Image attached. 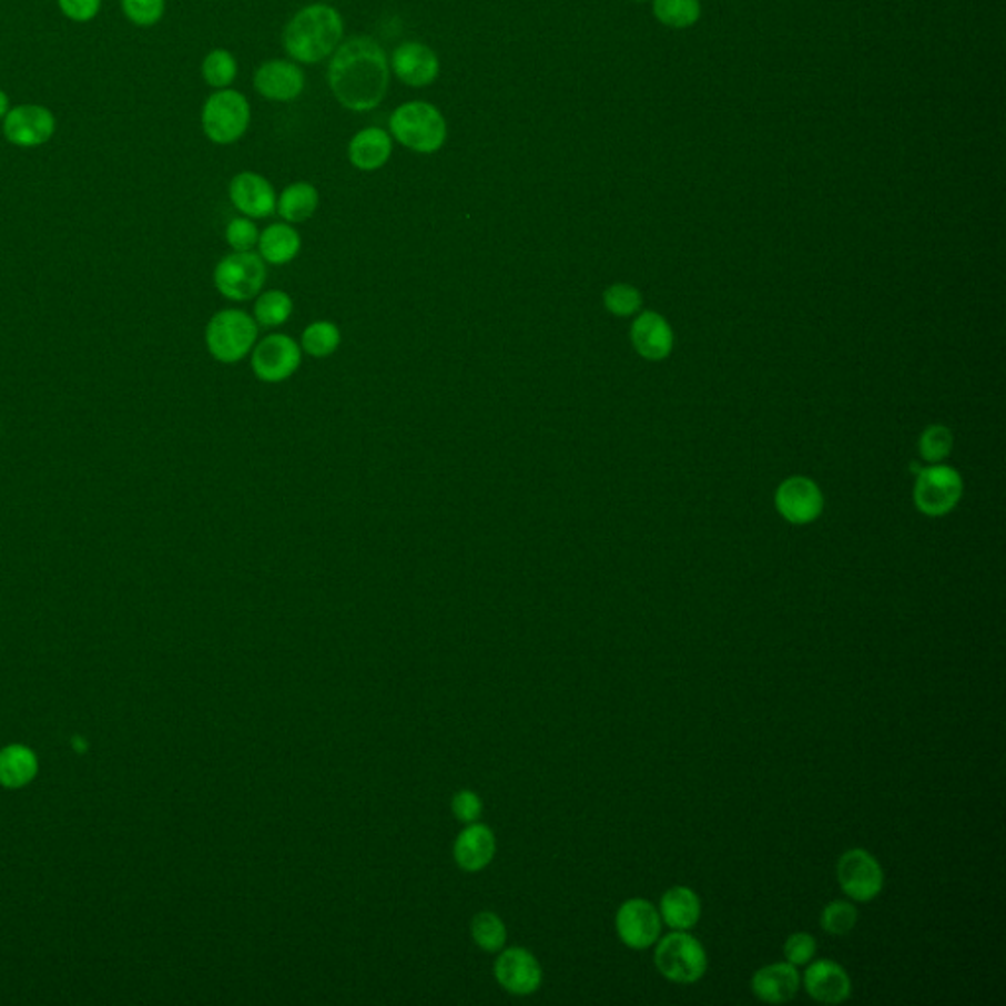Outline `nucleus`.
Wrapping results in <instances>:
<instances>
[{"label":"nucleus","instance_id":"f257e3e1","mask_svg":"<svg viewBox=\"0 0 1006 1006\" xmlns=\"http://www.w3.org/2000/svg\"><path fill=\"white\" fill-rule=\"evenodd\" d=\"M328 85L348 111H374L389 89V61L384 48L370 35L341 43L328 63Z\"/></svg>","mask_w":1006,"mask_h":1006},{"label":"nucleus","instance_id":"f03ea898","mask_svg":"<svg viewBox=\"0 0 1006 1006\" xmlns=\"http://www.w3.org/2000/svg\"><path fill=\"white\" fill-rule=\"evenodd\" d=\"M345 34L341 12L323 2L299 10L284 30V48L293 61L318 63L336 52Z\"/></svg>","mask_w":1006,"mask_h":1006},{"label":"nucleus","instance_id":"7ed1b4c3","mask_svg":"<svg viewBox=\"0 0 1006 1006\" xmlns=\"http://www.w3.org/2000/svg\"><path fill=\"white\" fill-rule=\"evenodd\" d=\"M389 130L402 146L417 154H435L445 146L448 126L443 112L435 104L425 101L397 106L389 116Z\"/></svg>","mask_w":1006,"mask_h":1006},{"label":"nucleus","instance_id":"20e7f679","mask_svg":"<svg viewBox=\"0 0 1006 1006\" xmlns=\"http://www.w3.org/2000/svg\"><path fill=\"white\" fill-rule=\"evenodd\" d=\"M654 967L667 980L692 985L708 972V954L689 929H672L654 944Z\"/></svg>","mask_w":1006,"mask_h":1006},{"label":"nucleus","instance_id":"39448f33","mask_svg":"<svg viewBox=\"0 0 1006 1006\" xmlns=\"http://www.w3.org/2000/svg\"><path fill=\"white\" fill-rule=\"evenodd\" d=\"M258 341V323L241 309L219 311L209 321L205 343L209 353L223 364H236Z\"/></svg>","mask_w":1006,"mask_h":1006},{"label":"nucleus","instance_id":"423d86ee","mask_svg":"<svg viewBox=\"0 0 1006 1006\" xmlns=\"http://www.w3.org/2000/svg\"><path fill=\"white\" fill-rule=\"evenodd\" d=\"M201 124L205 136L219 146L238 142L248 130V99L234 89L216 91L203 106Z\"/></svg>","mask_w":1006,"mask_h":1006},{"label":"nucleus","instance_id":"0eeeda50","mask_svg":"<svg viewBox=\"0 0 1006 1006\" xmlns=\"http://www.w3.org/2000/svg\"><path fill=\"white\" fill-rule=\"evenodd\" d=\"M215 287L231 302H248L258 297L266 284V262L256 252H233L215 267Z\"/></svg>","mask_w":1006,"mask_h":1006},{"label":"nucleus","instance_id":"6e6552de","mask_svg":"<svg viewBox=\"0 0 1006 1006\" xmlns=\"http://www.w3.org/2000/svg\"><path fill=\"white\" fill-rule=\"evenodd\" d=\"M835 875L843 895L850 896L855 903L875 901L885 886V873L877 857L861 847L843 853L837 861Z\"/></svg>","mask_w":1006,"mask_h":1006},{"label":"nucleus","instance_id":"1a4fd4ad","mask_svg":"<svg viewBox=\"0 0 1006 1006\" xmlns=\"http://www.w3.org/2000/svg\"><path fill=\"white\" fill-rule=\"evenodd\" d=\"M964 494L962 476L949 466H929L918 474L914 501L926 516H946L959 504Z\"/></svg>","mask_w":1006,"mask_h":1006},{"label":"nucleus","instance_id":"9d476101","mask_svg":"<svg viewBox=\"0 0 1006 1006\" xmlns=\"http://www.w3.org/2000/svg\"><path fill=\"white\" fill-rule=\"evenodd\" d=\"M302 366V346L292 336L267 335L252 348V370L260 382L280 384L292 378Z\"/></svg>","mask_w":1006,"mask_h":1006},{"label":"nucleus","instance_id":"9b49d317","mask_svg":"<svg viewBox=\"0 0 1006 1006\" xmlns=\"http://www.w3.org/2000/svg\"><path fill=\"white\" fill-rule=\"evenodd\" d=\"M58 121L53 112L43 104L24 103L10 106L2 119L4 139L17 148H40L53 139Z\"/></svg>","mask_w":1006,"mask_h":1006},{"label":"nucleus","instance_id":"f8f14e48","mask_svg":"<svg viewBox=\"0 0 1006 1006\" xmlns=\"http://www.w3.org/2000/svg\"><path fill=\"white\" fill-rule=\"evenodd\" d=\"M659 908L646 898H629L616 912V932L629 949H649L661 937Z\"/></svg>","mask_w":1006,"mask_h":1006},{"label":"nucleus","instance_id":"ddd939ff","mask_svg":"<svg viewBox=\"0 0 1006 1006\" xmlns=\"http://www.w3.org/2000/svg\"><path fill=\"white\" fill-rule=\"evenodd\" d=\"M822 491L810 478L794 476L776 490V509L791 524H812L822 514Z\"/></svg>","mask_w":1006,"mask_h":1006},{"label":"nucleus","instance_id":"4468645a","mask_svg":"<svg viewBox=\"0 0 1006 1006\" xmlns=\"http://www.w3.org/2000/svg\"><path fill=\"white\" fill-rule=\"evenodd\" d=\"M254 89L267 101L289 103L305 91V73L292 61L270 60L254 73Z\"/></svg>","mask_w":1006,"mask_h":1006},{"label":"nucleus","instance_id":"2eb2a0df","mask_svg":"<svg viewBox=\"0 0 1006 1006\" xmlns=\"http://www.w3.org/2000/svg\"><path fill=\"white\" fill-rule=\"evenodd\" d=\"M802 985L810 997L824 1005H840L852 997L850 975L832 959H812L802 975Z\"/></svg>","mask_w":1006,"mask_h":1006},{"label":"nucleus","instance_id":"dca6fc26","mask_svg":"<svg viewBox=\"0 0 1006 1006\" xmlns=\"http://www.w3.org/2000/svg\"><path fill=\"white\" fill-rule=\"evenodd\" d=\"M228 197L234 207L250 219H266L276 213V191L260 173L242 172L234 175L228 185Z\"/></svg>","mask_w":1006,"mask_h":1006},{"label":"nucleus","instance_id":"f3484780","mask_svg":"<svg viewBox=\"0 0 1006 1006\" xmlns=\"http://www.w3.org/2000/svg\"><path fill=\"white\" fill-rule=\"evenodd\" d=\"M392 70L409 87H427L439 78L437 53L427 43L405 42L392 55Z\"/></svg>","mask_w":1006,"mask_h":1006},{"label":"nucleus","instance_id":"a211bd4d","mask_svg":"<svg viewBox=\"0 0 1006 1006\" xmlns=\"http://www.w3.org/2000/svg\"><path fill=\"white\" fill-rule=\"evenodd\" d=\"M496 977L504 989L514 995H531L541 987L542 969L534 954L524 947H511L499 955Z\"/></svg>","mask_w":1006,"mask_h":1006},{"label":"nucleus","instance_id":"6ab92c4d","mask_svg":"<svg viewBox=\"0 0 1006 1006\" xmlns=\"http://www.w3.org/2000/svg\"><path fill=\"white\" fill-rule=\"evenodd\" d=\"M802 977H800L799 967L789 964V962H779V964L765 965L751 977V990L753 995L771 1005H781L789 1003L799 995Z\"/></svg>","mask_w":1006,"mask_h":1006},{"label":"nucleus","instance_id":"aec40b11","mask_svg":"<svg viewBox=\"0 0 1006 1006\" xmlns=\"http://www.w3.org/2000/svg\"><path fill=\"white\" fill-rule=\"evenodd\" d=\"M631 341L647 360H662L671 354L674 338H672V328L667 318L661 317L659 313H643L636 318L631 327Z\"/></svg>","mask_w":1006,"mask_h":1006},{"label":"nucleus","instance_id":"412c9836","mask_svg":"<svg viewBox=\"0 0 1006 1006\" xmlns=\"http://www.w3.org/2000/svg\"><path fill=\"white\" fill-rule=\"evenodd\" d=\"M394 150L392 136L386 130L378 126H370L354 134V139L348 144V160L356 170L362 172H376L384 167Z\"/></svg>","mask_w":1006,"mask_h":1006},{"label":"nucleus","instance_id":"4be33fe9","mask_svg":"<svg viewBox=\"0 0 1006 1006\" xmlns=\"http://www.w3.org/2000/svg\"><path fill=\"white\" fill-rule=\"evenodd\" d=\"M496 855V837L484 824L472 822L456 837L455 860L465 871H480Z\"/></svg>","mask_w":1006,"mask_h":1006},{"label":"nucleus","instance_id":"5701e85b","mask_svg":"<svg viewBox=\"0 0 1006 1006\" xmlns=\"http://www.w3.org/2000/svg\"><path fill=\"white\" fill-rule=\"evenodd\" d=\"M659 914L671 929H692L702 916V901L690 886H672L661 896Z\"/></svg>","mask_w":1006,"mask_h":1006},{"label":"nucleus","instance_id":"b1692460","mask_svg":"<svg viewBox=\"0 0 1006 1006\" xmlns=\"http://www.w3.org/2000/svg\"><path fill=\"white\" fill-rule=\"evenodd\" d=\"M258 248L264 262L274 266H285L299 254L302 236L292 224H270L260 234Z\"/></svg>","mask_w":1006,"mask_h":1006},{"label":"nucleus","instance_id":"393cba45","mask_svg":"<svg viewBox=\"0 0 1006 1006\" xmlns=\"http://www.w3.org/2000/svg\"><path fill=\"white\" fill-rule=\"evenodd\" d=\"M318 207V191L307 181H297L285 187L277 199V215L287 223H305Z\"/></svg>","mask_w":1006,"mask_h":1006},{"label":"nucleus","instance_id":"a878e982","mask_svg":"<svg viewBox=\"0 0 1006 1006\" xmlns=\"http://www.w3.org/2000/svg\"><path fill=\"white\" fill-rule=\"evenodd\" d=\"M35 763L34 753L22 745H10V748L0 751V783L9 789L24 786L28 781L34 779Z\"/></svg>","mask_w":1006,"mask_h":1006},{"label":"nucleus","instance_id":"bb28decb","mask_svg":"<svg viewBox=\"0 0 1006 1006\" xmlns=\"http://www.w3.org/2000/svg\"><path fill=\"white\" fill-rule=\"evenodd\" d=\"M293 299L282 289L260 293L254 303V321L258 327H282L292 317Z\"/></svg>","mask_w":1006,"mask_h":1006},{"label":"nucleus","instance_id":"cd10ccee","mask_svg":"<svg viewBox=\"0 0 1006 1006\" xmlns=\"http://www.w3.org/2000/svg\"><path fill=\"white\" fill-rule=\"evenodd\" d=\"M341 346V331L331 321H315L303 331L302 350L313 358H327Z\"/></svg>","mask_w":1006,"mask_h":1006},{"label":"nucleus","instance_id":"c85d7f7f","mask_svg":"<svg viewBox=\"0 0 1006 1006\" xmlns=\"http://www.w3.org/2000/svg\"><path fill=\"white\" fill-rule=\"evenodd\" d=\"M201 71H203L205 83L221 91V89H228L233 85L236 73H238V63L234 60L233 53L219 48V50L207 53Z\"/></svg>","mask_w":1006,"mask_h":1006},{"label":"nucleus","instance_id":"c756f323","mask_svg":"<svg viewBox=\"0 0 1006 1006\" xmlns=\"http://www.w3.org/2000/svg\"><path fill=\"white\" fill-rule=\"evenodd\" d=\"M860 921V912L850 901H834L826 904L820 914V926L830 936H845L850 934Z\"/></svg>","mask_w":1006,"mask_h":1006},{"label":"nucleus","instance_id":"7c9ffc66","mask_svg":"<svg viewBox=\"0 0 1006 1006\" xmlns=\"http://www.w3.org/2000/svg\"><path fill=\"white\" fill-rule=\"evenodd\" d=\"M472 937L486 952H498L506 944V926L491 912H480L474 916Z\"/></svg>","mask_w":1006,"mask_h":1006},{"label":"nucleus","instance_id":"2f4dec72","mask_svg":"<svg viewBox=\"0 0 1006 1006\" xmlns=\"http://www.w3.org/2000/svg\"><path fill=\"white\" fill-rule=\"evenodd\" d=\"M654 12L664 24L684 28L697 22L700 4L698 0H654Z\"/></svg>","mask_w":1006,"mask_h":1006},{"label":"nucleus","instance_id":"473e14b6","mask_svg":"<svg viewBox=\"0 0 1006 1006\" xmlns=\"http://www.w3.org/2000/svg\"><path fill=\"white\" fill-rule=\"evenodd\" d=\"M952 447H954V435L944 425H932L924 430L921 439V455L926 463H932V465L942 463L952 453Z\"/></svg>","mask_w":1006,"mask_h":1006},{"label":"nucleus","instance_id":"72a5a7b5","mask_svg":"<svg viewBox=\"0 0 1006 1006\" xmlns=\"http://www.w3.org/2000/svg\"><path fill=\"white\" fill-rule=\"evenodd\" d=\"M641 293L637 292V287L628 284H616L611 285L603 293V305L606 309L618 315V317H629L633 315L637 311L641 309Z\"/></svg>","mask_w":1006,"mask_h":1006},{"label":"nucleus","instance_id":"f704fd0d","mask_svg":"<svg viewBox=\"0 0 1006 1006\" xmlns=\"http://www.w3.org/2000/svg\"><path fill=\"white\" fill-rule=\"evenodd\" d=\"M121 7L132 24L150 28L164 18L165 0H121Z\"/></svg>","mask_w":1006,"mask_h":1006},{"label":"nucleus","instance_id":"c9c22d12","mask_svg":"<svg viewBox=\"0 0 1006 1006\" xmlns=\"http://www.w3.org/2000/svg\"><path fill=\"white\" fill-rule=\"evenodd\" d=\"M260 231L246 216L233 219L226 226V242L234 252H250L258 246Z\"/></svg>","mask_w":1006,"mask_h":1006},{"label":"nucleus","instance_id":"e433bc0d","mask_svg":"<svg viewBox=\"0 0 1006 1006\" xmlns=\"http://www.w3.org/2000/svg\"><path fill=\"white\" fill-rule=\"evenodd\" d=\"M816 939L809 932H796L784 942V957L789 964L796 967L809 965L816 957Z\"/></svg>","mask_w":1006,"mask_h":1006},{"label":"nucleus","instance_id":"4c0bfd02","mask_svg":"<svg viewBox=\"0 0 1006 1006\" xmlns=\"http://www.w3.org/2000/svg\"><path fill=\"white\" fill-rule=\"evenodd\" d=\"M103 0H58L63 17L70 18L73 22L85 24L91 22L99 14Z\"/></svg>","mask_w":1006,"mask_h":1006},{"label":"nucleus","instance_id":"58836bf2","mask_svg":"<svg viewBox=\"0 0 1006 1006\" xmlns=\"http://www.w3.org/2000/svg\"><path fill=\"white\" fill-rule=\"evenodd\" d=\"M453 812L460 822L472 824L482 814V800L472 791H460L453 799Z\"/></svg>","mask_w":1006,"mask_h":1006},{"label":"nucleus","instance_id":"ea45409f","mask_svg":"<svg viewBox=\"0 0 1006 1006\" xmlns=\"http://www.w3.org/2000/svg\"><path fill=\"white\" fill-rule=\"evenodd\" d=\"M10 111V99L2 89H0V121L9 114Z\"/></svg>","mask_w":1006,"mask_h":1006}]
</instances>
